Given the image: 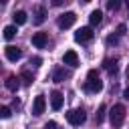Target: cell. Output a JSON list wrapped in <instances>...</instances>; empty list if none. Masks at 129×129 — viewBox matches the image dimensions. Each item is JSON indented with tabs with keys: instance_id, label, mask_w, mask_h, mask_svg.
<instances>
[{
	"instance_id": "obj_1",
	"label": "cell",
	"mask_w": 129,
	"mask_h": 129,
	"mask_svg": "<svg viewBox=\"0 0 129 129\" xmlns=\"http://www.w3.org/2000/svg\"><path fill=\"white\" fill-rule=\"evenodd\" d=\"M103 89V81L99 79V73L95 69H91L87 73V81H85V91L87 93H99Z\"/></svg>"
},
{
	"instance_id": "obj_2",
	"label": "cell",
	"mask_w": 129,
	"mask_h": 129,
	"mask_svg": "<svg viewBox=\"0 0 129 129\" xmlns=\"http://www.w3.org/2000/svg\"><path fill=\"white\" fill-rule=\"evenodd\" d=\"M109 119H111L113 127H121L123 121H125V107L123 105H113V109L109 113Z\"/></svg>"
},
{
	"instance_id": "obj_3",
	"label": "cell",
	"mask_w": 129,
	"mask_h": 129,
	"mask_svg": "<svg viewBox=\"0 0 129 129\" xmlns=\"http://www.w3.org/2000/svg\"><path fill=\"white\" fill-rule=\"evenodd\" d=\"M67 121L71 123V125H83L85 121H87V113L83 111V109H71V111H67Z\"/></svg>"
},
{
	"instance_id": "obj_4",
	"label": "cell",
	"mask_w": 129,
	"mask_h": 129,
	"mask_svg": "<svg viewBox=\"0 0 129 129\" xmlns=\"http://www.w3.org/2000/svg\"><path fill=\"white\" fill-rule=\"evenodd\" d=\"M93 36H95V32H93V28H91V26H81V28L75 32V40H77V42H81V44H85V42L93 40Z\"/></svg>"
},
{
	"instance_id": "obj_5",
	"label": "cell",
	"mask_w": 129,
	"mask_h": 129,
	"mask_svg": "<svg viewBox=\"0 0 129 129\" xmlns=\"http://www.w3.org/2000/svg\"><path fill=\"white\" fill-rule=\"evenodd\" d=\"M75 20H77V14L75 12H64V14L58 16V26L60 28H71L75 24Z\"/></svg>"
},
{
	"instance_id": "obj_6",
	"label": "cell",
	"mask_w": 129,
	"mask_h": 129,
	"mask_svg": "<svg viewBox=\"0 0 129 129\" xmlns=\"http://www.w3.org/2000/svg\"><path fill=\"white\" fill-rule=\"evenodd\" d=\"M4 54H6V58H8L10 62H16V60H20V56H22V50H20L18 46H12V44H8V46L4 48Z\"/></svg>"
},
{
	"instance_id": "obj_7",
	"label": "cell",
	"mask_w": 129,
	"mask_h": 129,
	"mask_svg": "<svg viewBox=\"0 0 129 129\" xmlns=\"http://www.w3.org/2000/svg\"><path fill=\"white\" fill-rule=\"evenodd\" d=\"M44 107H46V101H44V95H38V97H34V103H32V113H34L36 117L44 113Z\"/></svg>"
},
{
	"instance_id": "obj_8",
	"label": "cell",
	"mask_w": 129,
	"mask_h": 129,
	"mask_svg": "<svg viewBox=\"0 0 129 129\" xmlns=\"http://www.w3.org/2000/svg\"><path fill=\"white\" fill-rule=\"evenodd\" d=\"M46 42H48V34H46V32H34V34H32V44H34L36 48H44Z\"/></svg>"
},
{
	"instance_id": "obj_9",
	"label": "cell",
	"mask_w": 129,
	"mask_h": 129,
	"mask_svg": "<svg viewBox=\"0 0 129 129\" xmlns=\"http://www.w3.org/2000/svg\"><path fill=\"white\" fill-rule=\"evenodd\" d=\"M62 101H64V97H62L60 91H52V93H50V107H52L54 111H58V109L62 107Z\"/></svg>"
},
{
	"instance_id": "obj_10",
	"label": "cell",
	"mask_w": 129,
	"mask_h": 129,
	"mask_svg": "<svg viewBox=\"0 0 129 129\" xmlns=\"http://www.w3.org/2000/svg\"><path fill=\"white\" fill-rule=\"evenodd\" d=\"M62 62L64 64H69V67H79V56H77V52L75 50H67L64 52V56H62Z\"/></svg>"
},
{
	"instance_id": "obj_11",
	"label": "cell",
	"mask_w": 129,
	"mask_h": 129,
	"mask_svg": "<svg viewBox=\"0 0 129 129\" xmlns=\"http://www.w3.org/2000/svg\"><path fill=\"white\" fill-rule=\"evenodd\" d=\"M20 79H16V77H8L6 79V89L8 91H12V93H16L18 89H20V83H18Z\"/></svg>"
},
{
	"instance_id": "obj_12",
	"label": "cell",
	"mask_w": 129,
	"mask_h": 129,
	"mask_svg": "<svg viewBox=\"0 0 129 129\" xmlns=\"http://www.w3.org/2000/svg\"><path fill=\"white\" fill-rule=\"evenodd\" d=\"M44 18H46V10H44V6H38L34 12V24H42Z\"/></svg>"
},
{
	"instance_id": "obj_13",
	"label": "cell",
	"mask_w": 129,
	"mask_h": 129,
	"mask_svg": "<svg viewBox=\"0 0 129 129\" xmlns=\"http://www.w3.org/2000/svg\"><path fill=\"white\" fill-rule=\"evenodd\" d=\"M89 20H91V26L101 24V20H103V12H101V10H93L91 16H89Z\"/></svg>"
},
{
	"instance_id": "obj_14",
	"label": "cell",
	"mask_w": 129,
	"mask_h": 129,
	"mask_svg": "<svg viewBox=\"0 0 129 129\" xmlns=\"http://www.w3.org/2000/svg\"><path fill=\"white\" fill-rule=\"evenodd\" d=\"M16 32H18V30H16V26H14V24L4 26V38H6V40H12V38L16 36Z\"/></svg>"
},
{
	"instance_id": "obj_15",
	"label": "cell",
	"mask_w": 129,
	"mask_h": 129,
	"mask_svg": "<svg viewBox=\"0 0 129 129\" xmlns=\"http://www.w3.org/2000/svg\"><path fill=\"white\" fill-rule=\"evenodd\" d=\"M12 18H14V26H16V24H24V22H26V12H24V10H16Z\"/></svg>"
},
{
	"instance_id": "obj_16",
	"label": "cell",
	"mask_w": 129,
	"mask_h": 129,
	"mask_svg": "<svg viewBox=\"0 0 129 129\" xmlns=\"http://www.w3.org/2000/svg\"><path fill=\"white\" fill-rule=\"evenodd\" d=\"M105 69L109 71V75H115L117 73V58H107L105 60Z\"/></svg>"
},
{
	"instance_id": "obj_17",
	"label": "cell",
	"mask_w": 129,
	"mask_h": 129,
	"mask_svg": "<svg viewBox=\"0 0 129 129\" xmlns=\"http://www.w3.org/2000/svg\"><path fill=\"white\" fill-rule=\"evenodd\" d=\"M67 77H69V71H64V69H56V71H54V77H52V79H54L56 83H62V81H64Z\"/></svg>"
},
{
	"instance_id": "obj_18",
	"label": "cell",
	"mask_w": 129,
	"mask_h": 129,
	"mask_svg": "<svg viewBox=\"0 0 129 129\" xmlns=\"http://www.w3.org/2000/svg\"><path fill=\"white\" fill-rule=\"evenodd\" d=\"M20 81H24V85H32L34 77H32L30 71H22V73H20Z\"/></svg>"
},
{
	"instance_id": "obj_19",
	"label": "cell",
	"mask_w": 129,
	"mask_h": 129,
	"mask_svg": "<svg viewBox=\"0 0 129 129\" xmlns=\"http://www.w3.org/2000/svg\"><path fill=\"white\" fill-rule=\"evenodd\" d=\"M12 113H10V109L6 107V105H0V119H8Z\"/></svg>"
},
{
	"instance_id": "obj_20",
	"label": "cell",
	"mask_w": 129,
	"mask_h": 129,
	"mask_svg": "<svg viewBox=\"0 0 129 129\" xmlns=\"http://www.w3.org/2000/svg\"><path fill=\"white\" fill-rule=\"evenodd\" d=\"M105 111H107V107L101 105V107H99V113H97V123H101V121L105 119Z\"/></svg>"
},
{
	"instance_id": "obj_21",
	"label": "cell",
	"mask_w": 129,
	"mask_h": 129,
	"mask_svg": "<svg viewBox=\"0 0 129 129\" xmlns=\"http://www.w3.org/2000/svg\"><path fill=\"white\" fill-rule=\"evenodd\" d=\"M119 6H121L119 0H109V2H107V8H109V10H117Z\"/></svg>"
},
{
	"instance_id": "obj_22",
	"label": "cell",
	"mask_w": 129,
	"mask_h": 129,
	"mask_svg": "<svg viewBox=\"0 0 129 129\" xmlns=\"http://www.w3.org/2000/svg\"><path fill=\"white\" fill-rule=\"evenodd\" d=\"M125 30H127V26H125V24H119V26H117V32H115V34H117V36L121 38V36L125 34Z\"/></svg>"
},
{
	"instance_id": "obj_23",
	"label": "cell",
	"mask_w": 129,
	"mask_h": 129,
	"mask_svg": "<svg viewBox=\"0 0 129 129\" xmlns=\"http://www.w3.org/2000/svg\"><path fill=\"white\" fill-rule=\"evenodd\" d=\"M117 42H119V36H117V34L107 36V44H117Z\"/></svg>"
},
{
	"instance_id": "obj_24",
	"label": "cell",
	"mask_w": 129,
	"mask_h": 129,
	"mask_svg": "<svg viewBox=\"0 0 129 129\" xmlns=\"http://www.w3.org/2000/svg\"><path fill=\"white\" fill-rule=\"evenodd\" d=\"M40 62H42V58H40V56H34V58H30V64H32V67H40Z\"/></svg>"
},
{
	"instance_id": "obj_25",
	"label": "cell",
	"mask_w": 129,
	"mask_h": 129,
	"mask_svg": "<svg viewBox=\"0 0 129 129\" xmlns=\"http://www.w3.org/2000/svg\"><path fill=\"white\" fill-rule=\"evenodd\" d=\"M44 127H46V129H56V123H54V121H48Z\"/></svg>"
},
{
	"instance_id": "obj_26",
	"label": "cell",
	"mask_w": 129,
	"mask_h": 129,
	"mask_svg": "<svg viewBox=\"0 0 129 129\" xmlns=\"http://www.w3.org/2000/svg\"><path fill=\"white\" fill-rule=\"evenodd\" d=\"M123 97H125V99H129V87H127V89L123 91Z\"/></svg>"
},
{
	"instance_id": "obj_27",
	"label": "cell",
	"mask_w": 129,
	"mask_h": 129,
	"mask_svg": "<svg viewBox=\"0 0 129 129\" xmlns=\"http://www.w3.org/2000/svg\"><path fill=\"white\" fill-rule=\"evenodd\" d=\"M127 10H129V0H127Z\"/></svg>"
}]
</instances>
